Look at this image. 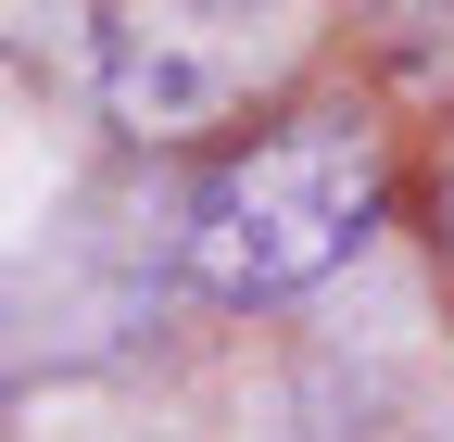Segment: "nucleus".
<instances>
[{"mask_svg": "<svg viewBox=\"0 0 454 442\" xmlns=\"http://www.w3.org/2000/svg\"><path fill=\"white\" fill-rule=\"evenodd\" d=\"M379 215H391L379 127L340 101H303L202 164V190L177 215V265L202 304H303L379 241Z\"/></svg>", "mask_w": 454, "mask_h": 442, "instance_id": "nucleus-1", "label": "nucleus"}, {"mask_svg": "<svg viewBox=\"0 0 454 442\" xmlns=\"http://www.w3.org/2000/svg\"><path fill=\"white\" fill-rule=\"evenodd\" d=\"M64 64L127 139H202L227 127L278 64L265 0H64Z\"/></svg>", "mask_w": 454, "mask_h": 442, "instance_id": "nucleus-2", "label": "nucleus"}]
</instances>
